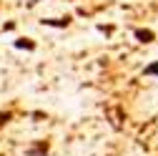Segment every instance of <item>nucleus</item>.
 I'll return each mask as SVG.
<instances>
[{
  "mask_svg": "<svg viewBox=\"0 0 158 156\" xmlns=\"http://www.w3.org/2000/svg\"><path fill=\"white\" fill-rule=\"evenodd\" d=\"M133 35H135L141 43H153V41H156V33H153V30H146V28H135Z\"/></svg>",
  "mask_w": 158,
  "mask_h": 156,
  "instance_id": "nucleus-1",
  "label": "nucleus"
},
{
  "mask_svg": "<svg viewBox=\"0 0 158 156\" xmlns=\"http://www.w3.org/2000/svg\"><path fill=\"white\" fill-rule=\"evenodd\" d=\"M70 18H50V20H43V25H53V28H68Z\"/></svg>",
  "mask_w": 158,
  "mask_h": 156,
  "instance_id": "nucleus-2",
  "label": "nucleus"
},
{
  "mask_svg": "<svg viewBox=\"0 0 158 156\" xmlns=\"http://www.w3.org/2000/svg\"><path fill=\"white\" fill-rule=\"evenodd\" d=\"M15 48H25V50H33V48H35V43L30 41V38H18V41H15Z\"/></svg>",
  "mask_w": 158,
  "mask_h": 156,
  "instance_id": "nucleus-3",
  "label": "nucleus"
},
{
  "mask_svg": "<svg viewBox=\"0 0 158 156\" xmlns=\"http://www.w3.org/2000/svg\"><path fill=\"white\" fill-rule=\"evenodd\" d=\"M28 154H30V156H38V154H48V144H45V141H43V144H38V146H35V149H30Z\"/></svg>",
  "mask_w": 158,
  "mask_h": 156,
  "instance_id": "nucleus-4",
  "label": "nucleus"
},
{
  "mask_svg": "<svg viewBox=\"0 0 158 156\" xmlns=\"http://www.w3.org/2000/svg\"><path fill=\"white\" fill-rule=\"evenodd\" d=\"M143 73H146V76H158V61H153V63H148V66L143 68Z\"/></svg>",
  "mask_w": 158,
  "mask_h": 156,
  "instance_id": "nucleus-5",
  "label": "nucleus"
},
{
  "mask_svg": "<svg viewBox=\"0 0 158 156\" xmlns=\"http://www.w3.org/2000/svg\"><path fill=\"white\" fill-rule=\"evenodd\" d=\"M10 119H13V116H10L8 111H0V128H3V126H5V124H8Z\"/></svg>",
  "mask_w": 158,
  "mask_h": 156,
  "instance_id": "nucleus-6",
  "label": "nucleus"
},
{
  "mask_svg": "<svg viewBox=\"0 0 158 156\" xmlns=\"http://www.w3.org/2000/svg\"><path fill=\"white\" fill-rule=\"evenodd\" d=\"M30 3H33V5H35V3H40V0H30Z\"/></svg>",
  "mask_w": 158,
  "mask_h": 156,
  "instance_id": "nucleus-7",
  "label": "nucleus"
}]
</instances>
